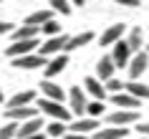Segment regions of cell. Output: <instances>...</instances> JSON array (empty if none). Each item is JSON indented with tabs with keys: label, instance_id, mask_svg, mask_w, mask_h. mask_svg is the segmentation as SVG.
<instances>
[{
	"label": "cell",
	"instance_id": "1",
	"mask_svg": "<svg viewBox=\"0 0 149 139\" xmlns=\"http://www.w3.org/2000/svg\"><path fill=\"white\" fill-rule=\"evenodd\" d=\"M36 109H38L40 114H48L53 122H63V124H68L71 116H73L61 101H51V99H40L38 104H36Z\"/></svg>",
	"mask_w": 149,
	"mask_h": 139
},
{
	"label": "cell",
	"instance_id": "2",
	"mask_svg": "<svg viewBox=\"0 0 149 139\" xmlns=\"http://www.w3.org/2000/svg\"><path fill=\"white\" fill-rule=\"evenodd\" d=\"M86 91L81 89V86H71V91H68V111L76 119H81V116H86Z\"/></svg>",
	"mask_w": 149,
	"mask_h": 139
},
{
	"label": "cell",
	"instance_id": "3",
	"mask_svg": "<svg viewBox=\"0 0 149 139\" xmlns=\"http://www.w3.org/2000/svg\"><path fill=\"white\" fill-rule=\"evenodd\" d=\"M111 61H114V66H116V68H126V66H129V61H132V48L126 46V41L121 38V41H116V43H114V46H111Z\"/></svg>",
	"mask_w": 149,
	"mask_h": 139
},
{
	"label": "cell",
	"instance_id": "4",
	"mask_svg": "<svg viewBox=\"0 0 149 139\" xmlns=\"http://www.w3.org/2000/svg\"><path fill=\"white\" fill-rule=\"evenodd\" d=\"M106 122H109V126H129V124L139 122V114L134 109H116V111L106 114Z\"/></svg>",
	"mask_w": 149,
	"mask_h": 139
},
{
	"label": "cell",
	"instance_id": "5",
	"mask_svg": "<svg viewBox=\"0 0 149 139\" xmlns=\"http://www.w3.org/2000/svg\"><path fill=\"white\" fill-rule=\"evenodd\" d=\"M36 48H38V38H31V41H13V43L5 48V56L13 61V58H20V56L33 53Z\"/></svg>",
	"mask_w": 149,
	"mask_h": 139
},
{
	"label": "cell",
	"instance_id": "6",
	"mask_svg": "<svg viewBox=\"0 0 149 139\" xmlns=\"http://www.w3.org/2000/svg\"><path fill=\"white\" fill-rule=\"evenodd\" d=\"M66 43H68V36H63V33H58V36H51V38L40 46L38 53L40 56H58V53H66Z\"/></svg>",
	"mask_w": 149,
	"mask_h": 139
},
{
	"label": "cell",
	"instance_id": "7",
	"mask_svg": "<svg viewBox=\"0 0 149 139\" xmlns=\"http://www.w3.org/2000/svg\"><path fill=\"white\" fill-rule=\"evenodd\" d=\"M147 66H149V53L147 51H139V53H134L132 56V61H129V81H139V76L147 71Z\"/></svg>",
	"mask_w": 149,
	"mask_h": 139
},
{
	"label": "cell",
	"instance_id": "8",
	"mask_svg": "<svg viewBox=\"0 0 149 139\" xmlns=\"http://www.w3.org/2000/svg\"><path fill=\"white\" fill-rule=\"evenodd\" d=\"M48 58L40 53H28V56H20V58H13V66L15 68H46Z\"/></svg>",
	"mask_w": 149,
	"mask_h": 139
},
{
	"label": "cell",
	"instance_id": "9",
	"mask_svg": "<svg viewBox=\"0 0 149 139\" xmlns=\"http://www.w3.org/2000/svg\"><path fill=\"white\" fill-rule=\"evenodd\" d=\"M124 33H126V25H124V23H114L111 28H106V31L101 33V38H99V41H101L104 48H111L116 41L124 38Z\"/></svg>",
	"mask_w": 149,
	"mask_h": 139
},
{
	"label": "cell",
	"instance_id": "10",
	"mask_svg": "<svg viewBox=\"0 0 149 139\" xmlns=\"http://www.w3.org/2000/svg\"><path fill=\"white\" fill-rule=\"evenodd\" d=\"M71 131H76V134H91V131L101 129V124H99V119H91V116H81V119H73L68 126Z\"/></svg>",
	"mask_w": 149,
	"mask_h": 139
},
{
	"label": "cell",
	"instance_id": "11",
	"mask_svg": "<svg viewBox=\"0 0 149 139\" xmlns=\"http://www.w3.org/2000/svg\"><path fill=\"white\" fill-rule=\"evenodd\" d=\"M5 116L10 122H28V119H36L38 116V109L36 106H15V109H5Z\"/></svg>",
	"mask_w": 149,
	"mask_h": 139
},
{
	"label": "cell",
	"instance_id": "12",
	"mask_svg": "<svg viewBox=\"0 0 149 139\" xmlns=\"http://www.w3.org/2000/svg\"><path fill=\"white\" fill-rule=\"evenodd\" d=\"M66 66H68V53H58V56H53V58H48L46 68H43L46 71V78H56Z\"/></svg>",
	"mask_w": 149,
	"mask_h": 139
},
{
	"label": "cell",
	"instance_id": "13",
	"mask_svg": "<svg viewBox=\"0 0 149 139\" xmlns=\"http://www.w3.org/2000/svg\"><path fill=\"white\" fill-rule=\"evenodd\" d=\"M40 94H43V99H51V101H61L63 104V89L56 84L53 78H46V81H40Z\"/></svg>",
	"mask_w": 149,
	"mask_h": 139
},
{
	"label": "cell",
	"instance_id": "14",
	"mask_svg": "<svg viewBox=\"0 0 149 139\" xmlns=\"http://www.w3.org/2000/svg\"><path fill=\"white\" fill-rule=\"evenodd\" d=\"M40 129H43V122H40V116H36V119H28V122H20V124H18L15 137H18V139H25V137L38 134Z\"/></svg>",
	"mask_w": 149,
	"mask_h": 139
},
{
	"label": "cell",
	"instance_id": "15",
	"mask_svg": "<svg viewBox=\"0 0 149 139\" xmlns=\"http://www.w3.org/2000/svg\"><path fill=\"white\" fill-rule=\"evenodd\" d=\"M111 104L116 109H134V111H136L141 101L134 99L132 94H126V91H119V94H111Z\"/></svg>",
	"mask_w": 149,
	"mask_h": 139
},
{
	"label": "cell",
	"instance_id": "16",
	"mask_svg": "<svg viewBox=\"0 0 149 139\" xmlns=\"http://www.w3.org/2000/svg\"><path fill=\"white\" fill-rule=\"evenodd\" d=\"M84 91H88L96 101H104V99H106V89H104V81H99L96 76H88L86 81H84Z\"/></svg>",
	"mask_w": 149,
	"mask_h": 139
},
{
	"label": "cell",
	"instance_id": "17",
	"mask_svg": "<svg viewBox=\"0 0 149 139\" xmlns=\"http://www.w3.org/2000/svg\"><path fill=\"white\" fill-rule=\"evenodd\" d=\"M129 131L126 126H106V129H96L94 131V139H124L129 137Z\"/></svg>",
	"mask_w": 149,
	"mask_h": 139
},
{
	"label": "cell",
	"instance_id": "18",
	"mask_svg": "<svg viewBox=\"0 0 149 139\" xmlns=\"http://www.w3.org/2000/svg\"><path fill=\"white\" fill-rule=\"evenodd\" d=\"M114 61H111V56H101L99 58V63H96V78L99 81H109L111 76H114Z\"/></svg>",
	"mask_w": 149,
	"mask_h": 139
},
{
	"label": "cell",
	"instance_id": "19",
	"mask_svg": "<svg viewBox=\"0 0 149 139\" xmlns=\"http://www.w3.org/2000/svg\"><path fill=\"white\" fill-rule=\"evenodd\" d=\"M33 101H36V91H31V89H23V91H18L15 96H10V99H8V109H15V106H31Z\"/></svg>",
	"mask_w": 149,
	"mask_h": 139
},
{
	"label": "cell",
	"instance_id": "20",
	"mask_svg": "<svg viewBox=\"0 0 149 139\" xmlns=\"http://www.w3.org/2000/svg\"><path fill=\"white\" fill-rule=\"evenodd\" d=\"M91 41H94V33H91V31H84V33H76V36H71L68 43H66V53H68V51H76V48L88 46Z\"/></svg>",
	"mask_w": 149,
	"mask_h": 139
},
{
	"label": "cell",
	"instance_id": "21",
	"mask_svg": "<svg viewBox=\"0 0 149 139\" xmlns=\"http://www.w3.org/2000/svg\"><path fill=\"white\" fill-rule=\"evenodd\" d=\"M124 91L132 94L134 99H139V101L149 99V86L141 84V81H126V84H124Z\"/></svg>",
	"mask_w": 149,
	"mask_h": 139
},
{
	"label": "cell",
	"instance_id": "22",
	"mask_svg": "<svg viewBox=\"0 0 149 139\" xmlns=\"http://www.w3.org/2000/svg\"><path fill=\"white\" fill-rule=\"evenodd\" d=\"M10 36H13V41H31V38H38V36H40V25H28V23H25L23 28H15Z\"/></svg>",
	"mask_w": 149,
	"mask_h": 139
},
{
	"label": "cell",
	"instance_id": "23",
	"mask_svg": "<svg viewBox=\"0 0 149 139\" xmlns=\"http://www.w3.org/2000/svg\"><path fill=\"white\" fill-rule=\"evenodd\" d=\"M126 46L132 48V53H139L141 48H144V33H141V28H129Z\"/></svg>",
	"mask_w": 149,
	"mask_h": 139
},
{
	"label": "cell",
	"instance_id": "24",
	"mask_svg": "<svg viewBox=\"0 0 149 139\" xmlns=\"http://www.w3.org/2000/svg\"><path fill=\"white\" fill-rule=\"evenodd\" d=\"M51 18H53V10H36V13H31V15L25 18V23L28 25H43Z\"/></svg>",
	"mask_w": 149,
	"mask_h": 139
},
{
	"label": "cell",
	"instance_id": "25",
	"mask_svg": "<svg viewBox=\"0 0 149 139\" xmlns=\"http://www.w3.org/2000/svg\"><path fill=\"white\" fill-rule=\"evenodd\" d=\"M40 33L48 36V38H51V36H58V33H61V23H58L56 18H51V20H46V23L40 25Z\"/></svg>",
	"mask_w": 149,
	"mask_h": 139
},
{
	"label": "cell",
	"instance_id": "26",
	"mask_svg": "<svg viewBox=\"0 0 149 139\" xmlns=\"http://www.w3.org/2000/svg\"><path fill=\"white\" fill-rule=\"evenodd\" d=\"M43 129H46L48 137H63V134L68 131V126H66L63 122H51L48 126H43Z\"/></svg>",
	"mask_w": 149,
	"mask_h": 139
},
{
	"label": "cell",
	"instance_id": "27",
	"mask_svg": "<svg viewBox=\"0 0 149 139\" xmlns=\"http://www.w3.org/2000/svg\"><path fill=\"white\" fill-rule=\"evenodd\" d=\"M104 114V101H88L86 104V116H91V119H99V116Z\"/></svg>",
	"mask_w": 149,
	"mask_h": 139
},
{
	"label": "cell",
	"instance_id": "28",
	"mask_svg": "<svg viewBox=\"0 0 149 139\" xmlns=\"http://www.w3.org/2000/svg\"><path fill=\"white\" fill-rule=\"evenodd\" d=\"M48 5H51L56 13H61V15H68L71 13V3L68 0H48Z\"/></svg>",
	"mask_w": 149,
	"mask_h": 139
},
{
	"label": "cell",
	"instance_id": "29",
	"mask_svg": "<svg viewBox=\"0 0 149 139\" xmlns=\"http://www.w3.org/2000/svg\"><path fill=\"white\" fill-rule=\"evenodd\" d=\"M104 89H106V94H119V91H124V84L111 76L109 81H104Z\"/></svg>",
	"mask_w": 149,
	"mask_h": 139
},
{
	"label": "cell",
	"instance_id": "30",
	"mask_svg": "<svg viewBox=\"0 0 149 139\" xmlns=\"http://www.w3.org/2000/svg\"><path fill=\"white\" fill-rule=\"evenodd\" d=\"M18 129V122H8L5 126H0V139H13Z\"/></svg>",
	"mask_w": 149,
	"mask_h": 139
},
{
	"label": "cell",
	"instance_id": "31",
	"mask_svg": "<svg viewBox=\"0 0 149 139\" xmlns=\"http://www.w3.org/2000/svg\"><path fill=\"white\" fill-rule=\"evenodd\" d=\"M114 3L121 8H139V0H114Z\"/></svg>",
	"mask_w": 149,
	"mask_h": 139
},
{
	"label": "cell",
	"instance_id": "32",
	"mask_svg": "<svg viewBox=\"0 0 149 139\" xmlns=\"http://www.w3.org/2000/svg\"><path fill=\"white\" fill-rule=\"evenodd\" d=\"M13 31H15V25H13V23H5V20L0 23V36H5V33H13Z\"/></svg>",
	"mask_w": 149,
	"mask_h": 139
},
{
	"label": "cell",
	"instance_id": "33",
	"mask_svg": "<svg viewBox=\"0 0 149 139\" xmlns=\"http://www.w3.org/2000/svg\"><path fill=\"white\" fill-rule=\"evenodd\" d=\"M136 131H139L141 137H149V122H144V124H136Z\"/></svg>",
	"mask_w": 149,
	"mask_h": 139
},
{
	"label": "cell",
	"instance_id": "34",
	"mask_svg": "<svg viewBox=\"0 0 149 139\" xmlns=\"http://www.w3.org/2000/svg\"><path fill=\"white\" fill-rule=\"evenodd\" d=\"M66 139H94V137H88V134H76V131H71V134H66Z\"/></svg>",
	"mask_w": 149,
	"mask_h": 139
},
{
	"label": "cell",
	"instance_id": "35",
	"mask_svg": "<svg viewBox=\"0 0 149 139\" xmlns=\"http://www.w3.org/2000/svg\"><path fill=\"white\" fill-rule=\"evenodd\" d=\"M25 139H46V134H43V131H38V134H33V137H25Z\"/></svg>",
	"mask_w": 149,
	"mask_h": 139
},
{
	"label": "cell",
	"instance_id": "36",
	"mask_svg": "<svg viewBox=\"0 0 149 139\" xmlns=\"http://www.w3.org/2000/svg\"><path fill=\"white\" fill-rule=\"evenodd\" d=\"M71 5H84V3H86V0H68Z\"/></svg>",
	"mask_w": 149,
	"mask_h": 139
},
{
	"label": "cell",
	"instance_id": "37",
	"mask_svg": "<svg viewBox=\"0 0 149 139\" xmlns=\"http://www.w3.org/2000/svg\"><path fill=\"white\" fill-rule=\"evenodd\" d=\"M0 101H3V89H0Z\"/></svg>",
	"mask_w": 149,
	"mask_h": 139
},
{
	"label": "cell",
	"instance_id": "38",
	"mask_svg": "<svg viewBox=\"0 0 149 139\" xmlns=\"http://www.w3.org/2000/svg\"><path fill=\"white\" fill-rule=\"evenodd\" d=\"M139 139H149V137H139Z\"/></svg>",
	"mask_w": 149,
	"mask_h": 139
},
{
	"label": "cell",
	"instance_id": "39",
	"mask_svg": "<svg viewBox=\"0 0 149 139\" xmlns=\"http://www.w3.org/2000/svg\"><path fill=\"white\" fill-rule=\"evenodd\" d=\"M147 53H149V46H147Z\"/></svg>",
	"mask_w": 149,
	"mask_h": 139
}]
</instances>
